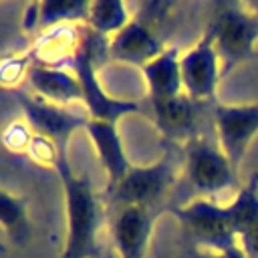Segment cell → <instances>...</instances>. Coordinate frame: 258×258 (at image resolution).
Here are the masks:
<instances>
[{
	"label": "cell",
	"instance_id": "6da1fadb",
	"mask_svg": "<svg viewBox=\"0 0 258 258\" xmlns=\"http://www.w3.org/2000/svg\"><path fill=\"white\" fill-rule=\"evenodd\" d=\"M56 175L64 196L67 238L60 258H95L101 250L103 206L87 175H79L71 167L69 153L58 161Z\"/></svg>",
	"mask_w": 258,
	"mask_h": 258
},
{
	"label": "cell",
	"instance_id": "7a4b0ae2",
	"mask_svg": "<svg viewBox=\"0 0 258 258\" xmlns=\"http://www.w3.org/2000/svg\"><path fill=\"white\" fill-rule=\"evenodd\" d=\"M222 62L226 79L238 64L258 54V12L248 2H220L206 28Z\"/></svg>",
	"mask_w": 258,
	"mask_h": 258
},
{
	"label": "cell",
	"instance_id": "3957f363",
	"mask_svg": "<svg viewBox=\"0 0 258 258\" xmlns=\"http://www.w3.org/2000/svg\"><path fill=\"white\" fill-rule=\"evenodd\" d=\"M107 42L109 40L97 36L95 32L87 28L85 40L77 54L73 71L79 77V83L83 89V105H85V113L89 115V119L119 123L121 117L129 113H137L139 105L135 101L115 99L103 89L99 81V62L103 56H107Z\"/></svg>",
	"mask_w": 258,
	"mask_h": 258
},
{
	"label": "cell",
	"instance_id": "277c9868",
	"mask_svg": "<svg viewBox=\"0 0 258 258\" xmlns=\"http://www.w3.org/2000/svg\"><path fill=\"white\" fill-rule=\"evenodd\" d=\"M183 177L196 191V198L214 200L226 191H238V169L220 149L218 141L196 135L183 145Z\"/></svg>",
	"mask_w": 258,
	"mask_h": 258
},
{
	"label": "cell",
	"instance_id": "5b68a950",
	"mask_svg": "<svg viewBox=\"0 0 258 258\" xmlns=\"http://www.w3.org/2000/svg\"><path fill=\"white\" fill-rule=\"evenodd\" d=\"M177 181V167L171 153L149 165H131L127 175L107 191L111 208H139L155 212L171 194Z\"/></svg>",
	"mask_w": 258,
	"mask_h": 258
},
{
	"label": "cell",
	"instance_id": "8992f818",
	"mask_svg": "<svg viewBox=\"0 0 258 258\" xmlns=\"http://www.w3.org/2000/svg\"><path fill=\"white\" fill-rule=\"evenodd\" d=\"M181 230L196 242V250L224 252L238 246L228 206L208 198H191L167 210Z\"/></svg>",
	"mask_w": 258,
	"mask_h": 258
},
{
	"label": "cell",
	"instance_id": "52a82bcc",
	"mask_svg": "<svg viewBox=\"0 0 258 258\" xmlns=\"http://www.w3.org/2000/svg\"><path fill=\"white\" fill-rule=\"evenodd\" d=\"M222 79L218 50L212 42V36L204 30L202 36L181 52L183 93L198 105H210L218 99V85Z\"/></svg>",
	"mask_w": 258,
	"mask_h": 258
},
{
	"label": "cell",
	"instance_id": "ba28073f",
	"mask_svg": "<svg viewBox=\"0 0 258 258\" xmlns=\"http://www.w3.org/2000/svg\"><path fill=\"white\" fill-rule=\"evenodd\" d=\"M16 101L22 109L24 121L32 127L34 133L44 135L52 139L60 149L69 151V141L75 131L87 127L89 115L87 113H75L69 107H60L48 101H42L34 97L30 91H14Z\"/></svg>",
	"mask_w": 258,
	"mask_h": 258
},
{
	"label": "cell",
	"instance_id": "9c48e42d",
	"mask_svg": "<svg viewBox=\"0 0 258 258\" xmlns=\"http://www.w3.org/2000/svg\"><path fill=\"white\" fill-rule=\"evenodd\" d=\"M216 141L236 169H240L250 143L258 135V103H216Z\"/></svg>",
	"mask_w": 258,
	"mask_h": 258
},
{
	"label": "cell",
	"instance_id": "30bf717a",
	"mask_svg": "<svg viewBox=\"0 0 258 258\" xmlns=\"http://www.w3.org/2000/svg\"><path fill=\"white\" fill-rule=\"evenodd\" d=\"M165 42L151 18L133 16V20L107 42V58L143 69L149 60L165 50Z\"/></svg>",
	"mask_w": 258,
	"mask_h": 258
},
{
	"label": "cell",
	"instance_id": "8fae6325",
	"mask_svg": "<svg viewBox=\"0 0 258 258\" xmlns=\"http://www.w3.org/2000/svg\"><path fill=\"white\" fill-rule=\"evenodd\" d=\"M85 32V24H60L34 34V40L28 48L32 62L52 69H73L83 46Z\"/></svg>",
	"mask_w": 258,
	"mask_h": 258
},
{
	"label": "cell",
	"instance_id": "7c38bea8",
	"mask_svg": "<svg viewBox=\"0 0 258 258\" xmlns=\"http://www.w3.org/2000/svg\"><path fill=\"white\" fill-rule=\"evenodd\" d=\"M155 216V212L139 208L113 210L111 236L119 258H145L153 234Z\"/></svg>",
	"mask_w": 258,
	"mask_h": 258
},
{
	"label": "cell",
	"instance_id": "4fadbf2b",
	"mask_svg": "<svg viewBox=\"0 0 258 258\" xmlns=\"http://www.w3.org/2000/svg\"><path fill=\"white\" fill-rule=\"evenodd\" d=\"M119 123L115 121H101V119H89L85 133L99 157V163L107 177V191L113 189L131 169V161L125 153L121 133L117 129Z\"/></svg>",
	"mask_w": 258,
	"mask_h": 258
},
{
	"label": "cell",
	"instance_id": "5bb4252c",
	"mask_svg": "<svg viewBox=\"0 0 258 258\" xmlns=\"http://www.w3.org/2000/svg\"><path fill=\"white\" fill-rule=\"evenodd\" d=\"M149 105H151L153 123L167 141L185 145L189 139L200 135L196 133V129H198L202 105L194 103L185 93L173 99L149 101Z\"/></svg>",
	"mask_w": 258,
	"mask_h": 258
},
{
	"label": "cell",
	"instance_id": "9a60e30c",
	"mask_svg": "<svg viewBox=\"0 0 258 258\" xmlns=\"http://www.w3.org/2000/svg\"><path fill=\"white\" fill-rule=\"evenodd\" d=\"M26 85L34 97L60 107H69L71 103H83V89L73 69L32 64Z\"/></svg>",
	"mask_w": 258,
	"mask_h": 258
},
{
	"label": "cell",
	"instance_id": "2e32d148",
	"mask_svg": "<svg viewBox=\"0 0 258 258\" xmlns=\"http://www.w3.org/2000/svg\"><path fill=\"white\" fill-rule=\"evenodd\" d=\"M89 12L87 0H44L32 2L22 14L24 32H42L60 24H85Z\"/></svg>",
	"mask_w": 258,
	"mask_h": 258
},
{
	"label": "cell",
	"instance_id": "e0dca14e",
	"mask_svg": "<svg viewBox=\"0 0 258 258\" xmlns=\"http://www.w3.org/2000/svg\"><path fill=\"white\" fill-rule=\"evenodd\" d=\"M141 75L147 85L149 101H163L183 95V81H181V52L177 46H167L161 54L149 60Z\"/></svg>",
	"mask_w": 258,
	"mask_h": 258
},
{
	"label": "cell",
	"instance_id": "ac0fdd59",
	"mask_svg": "<svg viewBox=\"0 0 258 258\" xmlns=\"http://www.w3.org/2000/svg\"><path fill=\"white\" fill-rule=\"evenodd\" d=\"M133 20L131 10L121 0H93L89 2L85 26L97 36L109 40L119 34Z\"/></svg>",
	"mask_w": 258,
	"mask_h": 258
},
{
	"label": "cell",
	"instance_id": "d6986e66",
	"mask_svg": "<svg viewBox=\"0 0 258 258\" xmlns=\"http://www.w3.org/2000/svg\"><path fill=\"white\" fill-rule=\"evenodd\" d=\"M0 222L6 236L14 244H24L30 238V220L26 212V202L8 189L0 191Z\"/></svg>",
	"mask_w": 258,
	"mask_h": 258
},
{
	"label": "cell",
	"instance_id": "ffe728a7",
	"mask_svg": "<svg viewBox=\"0 0 258 258\" xmlns=\"http://www.w3.org/2000/svg\"><path fill=\"white\" fill-rule=\"evenodd\" d=\"M32 56L28 50L6 54L0 64V85L6 91H20V85L28 81V73L32 67Z\"/></svg>",
	"mask_w": 258,
	"mask_h": 258
},
{
	"label": "cell",
	"instance_id": "44dd1931",
	"mask_svg": "<svg viewBox=\"0 0 258 258\" xmlns=\"http://www.w3.org/2000/svg\"><path fill=\"white\" fill-rule=\"evenodd\" d=\"M64 153H69V151L60 149L52 139L34 133V137H32V141H30V145H28L26 157H28L32 163L40 165V167H46V169H54V171H56L58 161H60V157H62Z\"/></svg>",
	"mask_w": 258,
	"mask_h": 258
},
{
	"label": "cell",
	"instance_id": "7402d4cb",
	"mask_svg": "<svg viewBox=\"0 0 258 258\" xmlns=\"http://www.w3.org/2000/svg\"><path fill=\"white\" fill-rule=\"evenodd\" d=\"M32 137H34L32 127L24 119H18V121L14 119L2 131V145L6 151H10L14 155H26Z\"/></svg>",
	"mask_w": 258,
	"mask_h": 258
},
{
	"label": "cell",
	"instance_id": "603a6c76",
	"mask_svg": "<svg viewBox=\"0 0 258 258\" xmlns=\"http://www.w3.org/2000/svg\"><path fill=\"white\" fill-rule=\"evenodd\" d=\"M238 248L244 254V258H258V220L248 224L236 234Z\"/></svg>",
	"mask_w": 258,
	"mask_h": 258
},
{
	"label": "cell",
	"instance_id": "cb8c5ba5",
	"mask_svg": "<svg viewBox=\"0 0 258 258\" xmlns=\"http://www.w3.org/2000/svg\"><path fill=\"white\" fill-rule=\"evenodd\" d=\"M198 258H244V254L240 252V248H230L224 252H204V250H196Z\"/></svg>",
	"mask_w": 258,
	"mask_h": 258
},
{
	"label": "cell",
	"instance_id": "d4e9b609",
	"mask_svg": "<svg viewBox=\"0 0 258 258\" xmlns=\"http://www.w3.org/2000/svg\"><path fill=\"white\" fill-rule=\"evenodd\" d=\"M248 4H250V6H252L256 12H258V2H248Z\"/></svg>",
	"mask_w": 258,
	"mask_h": 258
},
{
	"label": "cell",
	"instance_id": "484cf974",
	"mask_svg": "<svg viewBox=\"0 0 258 258\" xmlns=\"http://www.w3.org/2000/svg\"><path fill=\"white\" fill-rule=\"evenodd\" d=\"M58 258H60V256H58Z\"/></svg>",
	"mask_w": 258,
	"mask_h": 258
},
{
	"label": "cell",
	"instance_id": "4316f807",
	"mask_svg": "<svg viewBox=\"0 0 258 258\" xmlns=\"http://www.w3.org/2000/svg\"><path fill=\"white\" fill-rule=\"evenodd\" d=\"M256 56H258V54H256Z\"/></svg>",
	"mask_w": 258,
	"mask_h": 258
}]
</instances>
